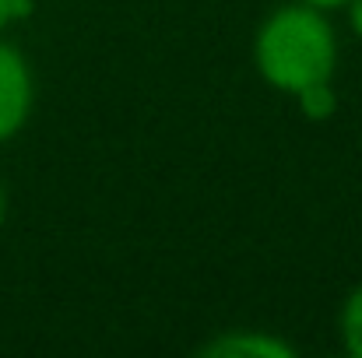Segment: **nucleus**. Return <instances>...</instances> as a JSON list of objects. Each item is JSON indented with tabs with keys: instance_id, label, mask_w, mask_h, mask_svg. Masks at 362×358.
Instances as JSON below:
<instances>
[{
	"instance_id": "f257e3e1",
	"label": "nucleus",
	"mask_w": 362,
	"mask_h": 358,
	"mask_svg": "<svg viewBox=\"0 0 362 358\" xmlns=\"http://www.w3.org/2000/svg\"><path fill=\"white\" fill-rule=\"evenodd\" d=\"M253 64L267 88L299 95L317 81H334L338 71V32L327 11L303 0L274 7L253 35Z\"/></svg>"
},
{
	"instance_id": "f03ea898",
	"label": "nucleus",
	"mask_w": 362,
	"mask_h": 358,
	"mask_svg": "<svg viewBox=\"0 0 362 358\" xmlns=\"http://www.w3.org/2000/svg\"><path fill=\"white\" fill-rule=\"evenodd\" d=\"M35 109V74L14 42L0 39V144L14 141Z\"/></svg>"
},
{
	"instance_id": "7ed1b4c3",
	"label": "nucleus",
	"mask_w": 362,
	"mask_h": 358,
	"mask_svg": "<svg viewBox=\"0 0 362 358\" xmlns=\"http://www.w3.org/2000/svg\"><path fill=\"white\" fill-rule=\"evenodd\" d=\"M201 358H296V348L278 338L274 330H257V327H236L222 330L211 341L197 348Z\"/></svg>"
},
{
	"instance_id": "20e7f679",
	"label": "nucleus",
	"mask_w": 362,
	"mask_h": 358,
	"mask_svg": "<svg viewBox=\"0 0 362 358\" xmlns=\"http://www.w3.org/2000/svg\"><path fill=\"white\" fill-rule=\"evenodd\" d=\"M338 330H341V348H345V355L362 358V285L352 288L349 299L341 302Z\"/></svg>"
},
{
	"instance_id": "39448f33",
	"label": "nucleus",
	"mask_w": 362,
	"mask_h": 358,
	"mask_svg": "<svg viewBox=\"0 0 362 358\" xmlns=\"http://www.w3.org/2000/svg\"><path fill=\"white\" fill-rule=\"evenodd\" d=\"M296 102H299V113L306 119H313V123H320V119H331L334 117V109H338V92H334V81H317V85H310V88H303L299 95H292Z\"/></svg>"
},
{
	"instance_id": "423d86ee",
	"label": "nucleus",
	"mask_w": 362,
	"mask_h": 358,
	"mask_svg": "<svg viewBox=\"0 0 362 358\" xmlns=\"http://www.w3.org/2000/svg\"><path fill=\"white\" fill-rule=\"evenodd\" d=\"M32 11H35V0H0V35L14 21H25Z\"/></svg>"
},
{
	"instance_id": "0eeeda50",
	"label": "nucleus",
	"mask_w": 362,
	"mask_h": 358,
	"mask_svg": "<svg viewBox=\"0 0 362 358\" xmlns=\"http://www.w3.org/2000/svg\"><path fill=\"white\" fill-rule=\"evenodd\" d=\"M345 11H349V28L362 39V0H349Z\"/></svg>"
},
{
	"instance_id": "6e6552de",
	"label": "nucleus",
	"mask_w": 362,
	"mask_h": 358,
	"mask_svg": "<svg viewBox=\"0 0 362 358\" xmlns=\"http://www.w3.org/2000/svg\"><path fill=\"white\" fill-rule=\"evenodd\" d=\"M303 4H310V7H317V11H338V7H345L349 0H303Z\"/></svg>"
},
{
	"instance_id": "1a4fd4ad",
	"label": "nucleus",
	"mask_w": 362,
	"mask_h": 358,
	"mask_svg": "<svg viewBox=\"0 0 362 358\" xmlns=\"http://www.w3.org/2000/svg\"><path fill=\"white\" fill-rule=\"evenodd\" d=\"M7 215H11V193H7V186L0 183V225L7 222Z\"/></svg>"
}]
</instances>
